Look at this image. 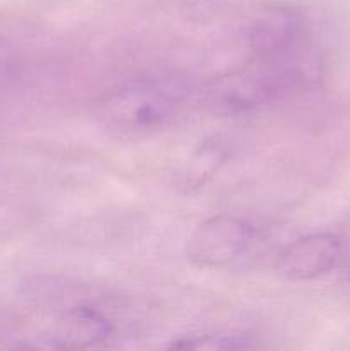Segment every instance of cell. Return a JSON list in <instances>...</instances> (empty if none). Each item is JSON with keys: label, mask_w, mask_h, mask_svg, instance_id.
<instances>
[{"label": "cell", "mask_w": 350, "mask_h": 351, "mask_svg": "<svg viewBox=\"0 0 350 351\" xmlns=\"http://www.w3.org/2000/svg\"><path fill=\"white\" fill-rule=\"evenodd\" d=\"M113 322L102 311L93 307H74L57 319L48 335L51 348H93L113 336Z\"/></svg>", "instance_id": "cell-6"}, {"label": "cell", "mask_w": 350, "mask_h": 351, "mask_svg": "<svg viewBox=\"0 0 350 351\" xmlns=\"http://www.w3.org/2000/svg\"><path fill=\"white\" fill-rule=\"evenodd\" d=\"M17 65V48L9 38L0 34V82L10 77Z\"/></svg>", "instance_id": "cell-9"}, {"label": "cell", "mask_w": 350, "mask_h": 351, "mask_svg": "<svg viewBox=\"0 0 350 351\" xmlns=\"http://www.w3.org/2000/svg\"><path fill=\"white\" fill-rule=\"evenodd\" d=\"M226 158H229V151L222 139L218 137L205 139L177 168L175 182L178 187L187 192L205 187L211 180L213 175L222 168Z\"/></svg>", "instance_id": "cell-7"}, {"label": "cell", "mask_w": 350, "mask_h": 351, "mask_svg": "<svg viewBox=\"0 0 350 351\" xmlns=\"http://www.w3.org/2000/svg\"><path fill=\"white\" fill-rule=\"evenodd\" d=\"M312 60L302 53L271 60H257L215 79L205 91L208 110L220 117L256 112L283 98L312 77Z\"/></svg>", "instance_id": "cell-1"}, {"label": "cell", "mask_w": 350, "mask_h": 351, "mask_svg": "<svg viewBox=\"0 0 350 351\" xmlns=\"http://www.w3.org/2000/svg\"><path fill=\"white\" fill-rule=\"evenodd\" d=\"M182 106L184 93L180 86L141 81L106 96L96 110V120L112 136L139 139L170 127Z\"/></svg>", "instance_id": "cell-2"}, {"label": "cell", "mask_w": 350, "mask_h": 351, "mask_svg": "<svg viewBox=\"0 0 350 351\" xmlns=\"http://www.w3.org/2000/svg\"><path fill=\"white\" fill-rule=\"evenodd\" d=\"M342 240L333 233H311L280 250L275 263L278 276L292 283L318 280L331 273L342 259Z\"/></svg>", "instance_id": "cell-4"}, {"label": "cell", "mask_w": 350, "mask_h": 351, "mask_svg": "<svg viewBox=\"0 0 350 351\" xmlns=\"http://www.w3.org/2000/svg\"><path fill=\"white\" fill-rule=\"evenodd\" d=\"M172 348L180 350H246L253 348V343L247 341L246 336L235 335H205L182 338L180 341L172 343Z\"/></svg>", "instance_id": "cell-8"}, {"label": "cell", "mask_w": 350, "mask_h": 351, "mask_svg": "<svg viewBox=\"0 0 350 351\" xmlns=\"http://www.w3.org/2000/svg\"><path fill=\"white\" fill-rule=\"evenodd\" d=\"M253 240L254 228L246 219L216 215L196 226L187 240L185 256L199 269H222L237 263Z\"/></svg>", "instance_id": "cell-3"}, {"label": "cell", "mask_w": 350, "mask_h": 351, "mask_svg": "<svg viewBox=\"0 0 350 351\" xmlns=\"http://www.w3.org/2000/svg\"><path fill=\"white\" fill-rule=\"evenodd\" d=\"M304 34V23L299 14L288 9H270L250 23L247 41L257 60H271L302 53Z\"/></svg>", "instance_id": "cell-5"}]
</instances>
